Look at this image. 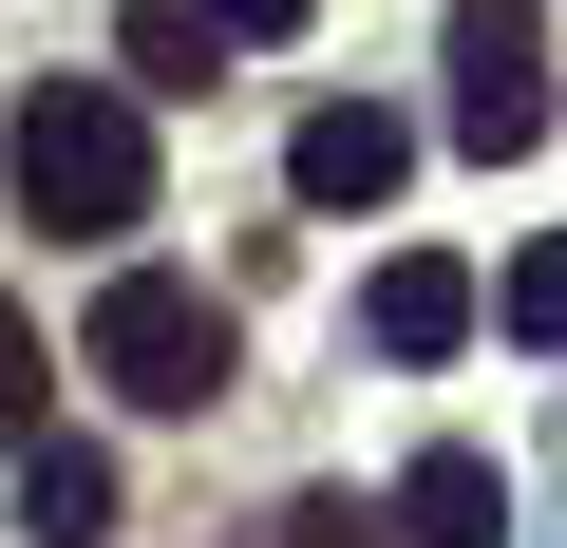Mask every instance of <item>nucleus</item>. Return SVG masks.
I'll use <instances>...</instances> for the list:
<instances>
[{"instance_id": "11", "label": "nucleus", "mask_w": 567, "mask_h": 548, "mask_svg": "<svg viewBox=\"0 0 567 548\" xmlns=\"http://www.w3.org/2000/svg\"><path fill=\"white\" fill-rule=\"evenodd\" d=\"M284 548H398V510H360V492H303V510H284Z\"/></svg>"}, {"instance_id": "4", "label": "nucleus", "mask_w": 567, "mask_h": 548, "mask_svg": "<svg viewBox=\"0 0 567 548\" xmlns=\"http://www.w3.org/2000/svg\"><path fill=\"white\" fill-rule=\"evenodd\" d=\"M398 170H416V114H379V95H322L284 133V189L303 208H398Z\"/></svg>"}, {"instance_id": "1", "label": "nucleus", "mask_w": 567, "mask_h": 548, "mask_svg": "<svg viewBox=\"0 0 567 548\" xmlns=\"http://www.w3.org/2000/svg\"><path fill=\"white\" fill-rule=\"evenodd\" d=\"M0 170H20V208H39L58 246L152 227V114H133V76H39L20 133H0Z\"/></svg>"}, {"instance_id": "6", "label": "nucleus", "mask_w": 567, "mask_h": 548, "mask_svg": "<svg viewBox=\"0 0 567 548\" xmlns=\"http://www.w3.org/2000/svg\"><path fill=\"white\" fill-rule=\"evenodd\" d=\"M398 548H511V473L492 454H416L398 473Z\"/></svg>"}, {"instance_id": "9", "label": "nucleus", "mask_w": 567, "mask_h": 548, "mask_svg": "<svg viewBox=\"0 0 567 548\" xmlns=\"http://www.w3.org/2000/svg\"><path fill=\"white\" fill-rule=\"evenodd\" d=\"M39 416H58V360H39V322H20V285H0V435L39 454Z\"/></svg>"}, {"instance_id": "7", "label": "nucleus", "mask_w": 567, "mask_h": 548, "mask_svg": "<svg viewBox=\"0 0 567 548\" xmlns=\"http://www.w3.org/2000/svg\"><path fill=\"white\" fill-rule=\"evenodd\" d=\"M20 529H39V548H95V529H114V454H95V435H39V454H20Z\"/></svg>"}, {"instance_id": "5", "label": "nucleus", "mask_w": 567, "mask_h": 548, "mask_svg": "<svg viewBox=\"0 0 567 548\" xmlns=\"http://www.w3.org/2000/svg\"><path fill=\"white\" fill-rule=\"evenodd\" d=\"M360 322H379V360H454V341L492 322V285H473V265H435V246H398Z\"/></svg>"}, {"instance_id": "2", "label": "nucleus", "mask_w": 567, "mask_h": 548, "mask_svg": "<svg viewBox=\"0 0 567 548\" xmlns=\"http://www.w3.org/2000/svg\"><path fill=\"white\" fill-rule=\"evenodd\" d=\"M76 360H95L133 416H208V397H227V303L189 285V265H114L95 322H76Z\"/></svg>"}, {"instance_id": "8", "label": "nucleus", "mask_w": 567, "mask_h": 548, "mask_svg": "<svg viewBox=\"0 0 567 548\" xmlns=\"http://www.w3.org/2000/svg\"><path fill=\"white\" fill-rule=\"evenodd\" d=\"M208 58H227L208 0H133V95H208Z\"/></svg>"}, {"instance_id": "10", "label": "nucleus", "mask_w": 567, "mask_h": 548, "mask_svg": "<svg viewBox=\"0 0 567 548\" xmlns=\"http://www.w3.org/2000/svg\"><path fill=\"white\" fill-rule=\"evenodd\" d=\"M492 322H511V341H567V227H548V246H511V285H492Z\"/></svg>"}, {"instance_id": "3", "label": "nucleus", "mask_w": 567, "mask_h": 548, "mask_svg": "<svg viewBox=\"0 0 567 548\" xmlns=\"http://www.w3.org/2000/svg\"><path fill=\"white\" fill-rule=\"evenodd\" d=\"M529 133H548V20L454 0V152H529Z\"/></svg>"}, {"instance_id": "12", "label": "nucleus", "mask_w": 567, "mask_h": 548, "mask_svg": "<svg viewBox=\"0 0 567 548\" xmlns=\"http://www.w3.org/2000/svg\"><path fill=\"white\" fill-rule=\"evenodd\" d=\"M208 20H227V39H303L322 0H208Z\"/></svg>"}]
</instances>
